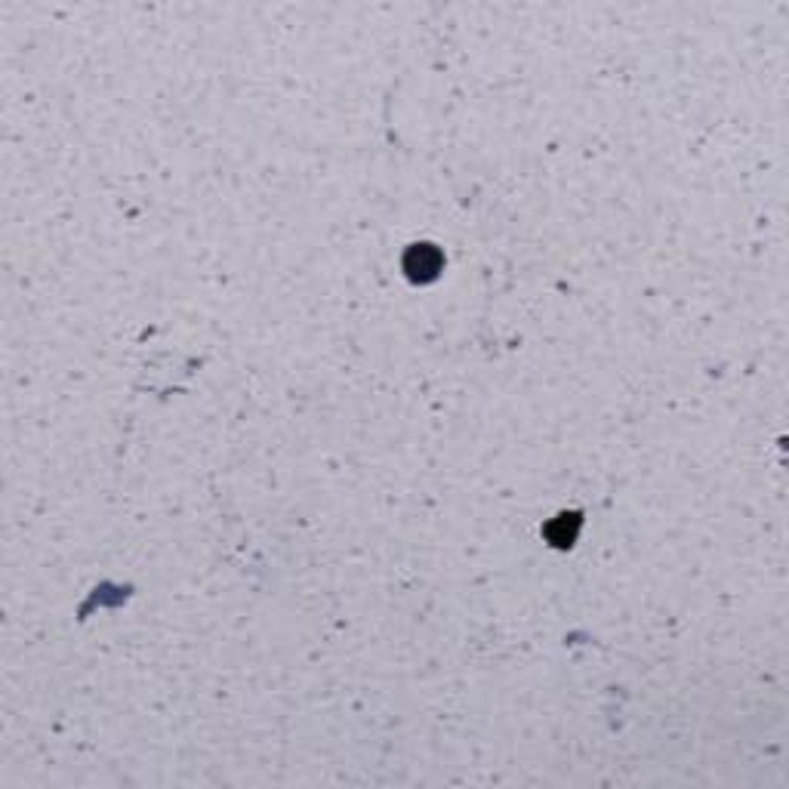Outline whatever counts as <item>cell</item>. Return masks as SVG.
<instances>
[{
	"label": "cell",
	"mask_w": 789,
	"mask_h": 789,
	"mask_svg": "<svg viewBox=\"0 0 789 789\" xmlns=\"http://www.w3.org/2000/svg\"><path fill=\"white\" fill-rule=\"evenodd\" d=\"M441 263H444L441 253H438V247H432V244L410 247V253L404 257V269L413 281H432V278H438Z\"/></svg>",
	"instance_id": "cell-1"
},
{
	"label": "cell",
	"mask_w": 789,
	"mask_h": 789,
	"mask_svg": "<svg viewBox=\"0 0 789 789\" xmlns=\"http://www.w3.org/2000/svg\"><path fill=\"white\" fill-rule=\"evenodd\" d=\"M577 531H580V515H558L552 525H546V540H549L552 546H571L577 537Z\"/></svg>",
	"instance_id": "cell-2"
}]
</instances>
